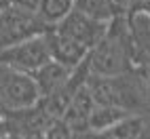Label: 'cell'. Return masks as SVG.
<instances>
[{
	"mask_svg": "<svg viewBox=\"0 0 150 139\" xmlns=\"http://www.w3.org/2000/svg\"><path fill=\"white\" fill-rule=\"evenodd\" d=\"M87 82L97 103L123 107L129 114L150 112V70L133 67L116 76L89 74Z\"/></svg>",
	"mask_w": 150,
	"mask_h": 139,
	"instance_id": "obj_1",
	"label": "cell"
},
{
	"mask_svg": "<svg viewBox=\"0 0 150 139\" xmlns=\"http://www.w3.org/2000/svg\"><path fill=\"white\" fill-rule=\"evenodd\" d=\"M89 63L91 74L97 76H116L137 67L133 59V34L127 13L114 17L108 23L104 36L89 55Z\"/></svg>",
	"mask_w": 150,
	"mask_h": 139,
	"instance_id": "obj_2",
	"label": "cell"
},
{
	"mask_svg": "<svg viewBox=\"0 0 150 139\" xmlns=\"http://www.w3.org/2000/svg\"><path fill=\"white\" fill-rule=\"evenodd\" d=\"M40 99L42 93L34 74L0 63V107L21 110V107L36 105Z\"/></svg>",
	"mask_w": 150,
	"mask_h": 139,
	"instance_id": "obj_3",
	"label": "cell"
},
{
	"mask_svg": "<svg viewBox=\"0 0 150 139\" xmlns=\"http://www.w3.org/2000/svg\"><path fill=\"white\" fill-rule=\"evenodd\" d=\"M47 34L32 36L28 40H21V42L4 48V51H0V63L11 65V67L28 72V74H34L36 70H40L47 61L53 59Z\"/></svg>",
	"mask_w": 150,
	"mask_h": 139,
	"instance_id": "obj_4",
	"label": "cell"
},
{
	"mask_svg": "<svg viewBox=\"0 0 150 139\" xmlns=\"http://www.w3.org/2000/svg\"><path fill=\"white\" fill-rule=\"evenodd\" d=\"M106 27H108V23L97 21V19L85 15L83 11L74 8V11L70 13L66 19H62L53 29H57V32L64 34V36L74 38V40H78V42H83L85 46H89L93 51V46L99 42V38L104 36Z\"/></svg>",
	"mask_w": 150,
	"mask_h": 139,
	"instance_id": "obj_5",
	"label": "cell"
},
{
	"mask_svg": "<svg viewBox=\"0 0 150 139\" xmlns=\"http://www.w3.org/2000/svg\"><path fill=\"white\" fill-rule=\"evenodd\" d=\"M95 97L89 82H85L81 88L76 91L74 99L70 101L68 110L64 114V122L68 128L72 131V137H83L89 135V126H91V114L95 110Z\"/></svg>",
	"mask_w": 150,
	"mask_h": 139,
	"instance_id": "obj_6",
	"label": "cell"
},
{
	"mask_svg": "<svg viewBox=\"0 0 150 139\" xmlns=\"http://www.w3.org/2000/svg\"><path fill=\"white\" fill-rule=\"evenodd\" d=\"M47 36H49L53 59H57V61H62V63H66L70 67L81 65L85 59L91 55V48L89 46H85L83 42H78V40H74V38H70V36L59 34L57 29H51Z\"/></svg>",
	"mask_w": 150,
	"mask_h": 139,
	"instance_id": "obj_7",
	"label": "cell"
},
{
	"mask_svg": "<svg viewBox=\"0 0 150 139\" xmlns=\"http://www.w3.org/2000/svg\"><path fill=\"white\" fill-rule=\"evenodd\" d=\"M133 34V59L137 67L150 70V15L144 11L127 13Z\"/></svg>",
	"mask_w": 150,
	"mask_h": 139,
	"instance_id": "obj_8",
	"label": "cell"
},
{
	"mask_svg": "<svg viewBox=\"0 0 150 139\" xmlns=\"http://www.w3.org/2000/svg\"><path fill=\"white\" fill-rule=\"evenodd\" d=\"M72 74H74V67L57 61V59H51V61H47L40 70H36L34 78H36L38 86H40L42 97H49L55 91H59V88L72 78Z\"/></svg>",
	"mask_w": 150,
	"mask_h": 139,
	"instance_id": "obj_9",
	"label": "cell"
},
{
	"mask_svg": "<svg viewBox=\"0 0 150 139\" xmlns=\"http://www.w3.org/2000/svg\"><path fill=\"white\" fill-rule=\"evenodd\" d=\"M102 137H116V139H150V112H135L125 116L121 122H116L112 128Z\"/></svg>",
	"mask_w": 150,
	"mask_h": 139,
	"instance_id": "obj_10",
	"label": "cell"
},
{
	"mask_svg": "<svg viewBox=\"0 0 150 139\" xmlns=\"http://www.w3.org/2000/svg\"><path fill=\"white\" fill-rule=\"evenodd\" d=\"M125 116H129L127 110L110 103H95V110L91 114V126L89 135H104L108 128H112L116 122H121Z\"/></svg>",
	"mask_w": 150,
	"mask_h": 139,
	"instance_id": "obj_11",
	"label": "cell"
},
{
	"mask_svg": "<svg viewBox=\"0 0 150 139\" xmlns=\"http://www.w3.org/2000/svg\"><path fill=\"white\" fill-rule=\"evenodd\" d=\"M74 4L78 11H83L85 15L97 19V21H104V23H110L114 17L127 13L116 0H74Z\"/></svg>",
	"mask_w": 150,
	"mask_h": 139,
	"instance_id": "obj_12",
	"label": "cell"
},
{
	"mask_svg": "<svg viewBox=\"0 0 150 139\" xmlns=\"http://www.w3.org/2000/svg\"><path fill=\"white\" fill-rule=\"evenodd\" d=\"M76 8L74 0H40L36 13L40 15L49 25H57L62 19H66L70 13Z\"/></svg>",
	"mask_w": 150,
	"mask_h": 139,
	"instance_id": "obj_13",
	"label": "cell"
},
{
	"mask_svg": "<svg viewBox=\"0 0 150 139\" xmlns=\"http://www.w3.org/2000/svg\"><path fill=\"white\" fill-rule=\"evenodd\" d=\"M133 11H144L150 15V0H131L127 13H133Z\"/></svg>",
	"mask_w": 150,
	"mask_h": 139,
	"instance_id": "obj_14",
	"label": "cell"
},
{
	"mask_svg": "<svg viewBox=\"0 0 150 139\" xmlns=\"http://www.w3.org/2000/svg\"><path fill=\"white\" fill-rule=\"evenodd\" d=\"M13 4H19V6H25V8L36 11L38 4H40V0H13Z\"/></svg>",
	"mask_w": 150,
	"mask_h": 139,
	"instance_id": "obj_15",
	"label": "cell"
},
{
	"mask_svg": "<svg viewBox=\"0 0 150 139\" xmlns=\"http://www.w3.org/2000/svg\"><path fill=\"white\" fill-rule=\"evenodd\" d=\"M11 2H13V0H0V4H2V6H8Z\"/></svg>",
	"mask_w": 150,
	"mask_h": 139,
	"instance_id": "obj_16",
	"label": "cell"
},
{
	"mask_svg": "<svg viewBox=\"0 0 150 139\" xmlns=\"http://www.w3.org/2000/svg\"><path fill=\"white\" fill-rule=\"evenodd\" d=\"M2 8H4V6H2V4H0V15H2Z\"/></svg>",
	"mask_w": 150,
	"mask_h": 139,
	"instance_id": "obj_17",
	"label": "cell"
}]
</instances>
